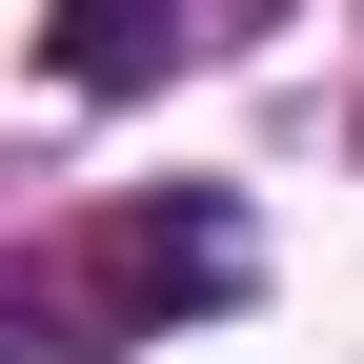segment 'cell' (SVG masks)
Wrapping results in <instances>:
<instances>
[{"label":"cell","mask_w":364,"mask_h":364,"mask_svg":"<svg viewBox=\"0 0 364 364\" xmlns=\"http://www.w3.org/2000/svg\"><path fill=\"white\" fill-rule=\"evenodd\" d=\"M182 304H243V223L223 203H122L21 284V364H102V324H182Z\"/></svg>","instance_id":"cell-1"},{"label":"cell","mask_w":364,"mask_h":364,"mask_svg":"<svg viewBox=\"0 0 364 364\" xmlns=\"http://www.w3.org/2000/svg\"><path fill=\"white\" fill-rule=\"evenodd\" d=\"M182 0H61V81H162Z\"/></svg>","instance_id":"cell-2"}]
</instances>
